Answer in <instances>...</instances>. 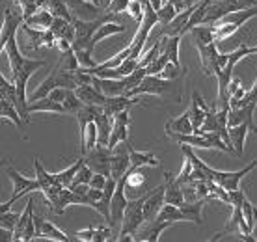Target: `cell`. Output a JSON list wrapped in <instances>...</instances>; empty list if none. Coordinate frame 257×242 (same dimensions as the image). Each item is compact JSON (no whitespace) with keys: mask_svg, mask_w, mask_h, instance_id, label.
Masks as SVG:
<instances>
[{"mask_svg":"<svg viewBox=\"0 0 257 242\" xmlns=\"http://www.w3.org/2000/svg\"><path fill=\"white\" fill-rule=\"evenodd\" d=\"M250 133V129L246 123H240V125H235V127H229V138H231V146L235 149V153L240 157L244 153V142H246V134Z\"/></svg>","mask_w":257,"mask_h":242,"instance_id":"cell-31","label":"cell"},{"mask_svg":"<svg viewBox=\"0 0 257 242\" xmlns=\"http://www.w3.org/2000/svg\"><path fill=\"white\" fill-rule=\"evenodd\" d=\"M0 112H2V117H4V119H10L17 129L23 127V119H21L19 110L15 108L8 99H0Z\"/></svg>","mask_w":257,"mask_h":242,"instance_id":"cell-38","label":"cell"},{"mask_svg":"<svg viewBox=\"0 0 257 242\" xmlns=\"http://www.w3.org/2000/svg\"><path fill=\"white\" fill-rule=\"evenodd\" d=\"M164 131L166 134L172 138L174 134H190L194 133V125L192 121H190V114L187 112H183L179 117H174V119H168L166 125H164Z\"/></svg>","mask_w":257,"mask_h":242,"instance_id":"cell-23","label":"cell"},{"mask_svg":"<svg viewBox=\"0 0 257 242\" xmlns=\"http://www.w3.org/2000/svg\"><path fill=\"white\" fill-rule=\"evenodd\" d=\"M65 95H67V88H54L51 93H49V97H51L52 101H56V102H64Z\"/></svg>","mask_w":257,"mask_h":242,"instance_id":"cell-53","label":"cell"},{"mask_svg":"<svg viewBox=\"0 0 257 242\" xmlns=\"http://www.w3.org/2000/svg\"><path fill=\"white\" fill-rule=\"evenodd\" d=\"M257 6V0H212L211 6L207 8L205 17H203V25L209 23H216L218 19L229 15V13L240 12V10H248V8Z\"/></svg>","mask_w":257,"mask_h":242,"instance_id":"cell-8","label":"cell"},{"mask_svg":"<svg viewBox=\"0 0 257 242\" xmlns=\"http://www.w3.org/2000/svg\"><path fill=\"white\" fill-rule=\"evenodd\" d=\"M125 32V26L123 25H117L114 21H108V23H103V25L97 28V32L93 34V39H91V43L95 47L99 41H103L104 38H108V36H114V34H123Z\"/></svg>","mask_w":257,"mask_h":242,"instance_id":"cell-34","label":"cell"},{"mask_svg":"<svg viewBox=\"0 0 257 242\" xmlns=\"http://www.w3.org/2000/svg\"><path fill=\"white\" fill-rule=\"evenodd\" d=\"M144 201H146V196L136 199H128V205L127 209H125V216H123L121 229H119V235L116 236V240L119 242L135 240L136 231L146 223V218H144Z\"/></svg>","mask_w":257,"mask_h":242,"instance_id":"cell-4","label":"cell"},{"mask_svg":"<svg viewBox=\"0 0 257 242\" xmlns=\"http://www.w3.org/2000/svg\"><path fill=\"white\" fill-rule=\"evenodd\" d=\"M95 175V172L91 170L90 166L88 164H84L80 170H78V173H77V177L73 179V183H71V186H77V185H90V181H91V177Z\"/></svg>","mask_w":257,"mask_h":242,"instance_id":"cell-44","label":"cell"},{"mask_svg":"<svg viewBox=\"0 0 257 242\" xmlns=\"http://www.w3.org/2000/svg\"><path fill=\"white\" fill-rule=\"evenodd\" d=\"M257 168V159L251 160L250 164L242 168V170H238V172H220V170H212L209 166L205 164V173L209 175V179H212L214 183H218L220 186H224L225 190H238V185H240V179L246 177L251 170H255Z\"/></svg>","mask_w":257,"mask_h":242,"instance_id":"cell-9","label":"cell"},{"mask_svg":"<svg viewBox=\"0 0 257 242\" xmlns=\"http://www.w3.org/2000/svg\"><path fill=\"white\" fill-rule=\"evenodd\" d=\"M28 110H30V112H54V114H65L64 104H62V102L52 101L49 95L43 97V99H38V101H30Z\"/></svg>","mask_w":257,"mask_h":242,"instance_id":"cell-30","label":"cell"},{"mask_svg":"<svg viewBox=\"0 0 257 242\" xmlns=\"http://www.w3.org/2000/svg\"><path fill=\"white\" fill-rule=\"evenodd\" d=\"M196 6H198V4L188 6L187 10H183L181 13H177L168 25H161L162 28H161V32H159V36H161V38H164V36H168V38H172V36H183V34L187 32L188 21L192 17V13L196 12Z\"/></svg>","mask_w":257,"mask_h":242,"instance_id":"cell-19","label":"cell"},{"mask_svg":"<svg viewBox=\"0 0 257 242\" xmlns=\"http://www.w3.org/2000/svg\"><path fill=\"white\" fill-rule=\"evenodd\" d=\"M128 4H131V0H112V4L108 6V12L117 15V13H123L127 12Z\"/></svg>","mask_w":257,"mask_h":242,"instance_id":"cell-50","label":"cell"},{"mask_svg":"<svg viewBox=\"0 0 257 242\" xmlns=\"http://www.w3.org/2000/svg\"><path fill=\"white\" fill-rule=\"evenodd\" d=\"M257 108V80L248 91L244 93V97L238 101V104L235 108H229V115H227V125L235 127L240 123H246L250 133H257V125L253 123V114Z\"/></svg>","mask_w":257,"mask_h":242,"instance_id":"cell-3","label":"cell"},{"mask_svg":"<svg viewBox=\"0 0 257 242\" xmlns=\"http://www.w3.org/2000/svg\"><path fill=\"white\" fill-rule=\"evenodd\" d=\"M144 12H146V4H144V2H140V0H131V4H128V8H127V13L133 19L142 23Z\"/></svg>","mask_w":257,"mask_h":242,"instance_id":"cell-46","label":"cell"},{"mask_svg":"<svg viewBox=\"0 0 257 242\" xmlns=\"http://www.w3.org/2000/svg\"><path fill=\"white\" fill-rule=\"evenodd\" d=\"M207 199H196L194 203H181L179 209L183 210V214L187 216V222H194L196 225L203 222V216H201V212H203V207H205Z\"/></svg>","mask_w":257,"mask_h":242,"instance_id":"cell-29","label":"cell"},{"mask_svg":"<svg viewBox=\"0 0 257 242\" xmlns=\"http://www.w3.org/2000/svg\"><path fill=\"white\" fill-rule=\"evenodd\" d=\"M25 23L23 15L13 13L10 8H4V21H2V32H0V49L8 56L10 62V69L13 75V82L17 86V93H19V114L25 121L30 119V99L26 97V84L30 80L34 73L43 67L45 62L43 60H30V58L23 56L19 51V43H17V30L19 26Z\"/></svg>","mask_w":257,"mask_h":242,"instance_id":"cell-1","label":"cell"},{"mask_svg":"<svg viewBox=\"0 0 257 242\" xmlns=\"http://www.w3.org/2000/svg\"><path fill=\"white\" fill-rule=\"evenodd\" d=\"M174 222H161V220H153V222H146V227H140L136 231L135 240H144V242H155L161 238V235L170 227Z\"/></svg>","mask_w":257,"mask_h":242,"instance_id":"cell-21","label":"cell"},{"mask_svg":"<svg viewBox=\"0 0 257 242\" xmlns=\"http://www.w3.org/2000/svg\"><path fill=\"white\" fill-rule=\"evenodd\" d=\"M75 91H77V95L80 97V101H82L84 104H99V106H103L104 102H106V99H108V97L104 95L101 89H97L93 84L78 86Z\"/></svg>","mask_w":257,"mask_h":242,"instance_id":"cell-26","label":"cell"},{"mask_svg":"<svg viewBox=\"0 0 257 242\" xmlns=\"http://www.w3.org/2000/svg\"><path fill=\"white\" fill-rule=\"evenodd\" d=\"M36 238V222H34V198L28 199L25 210L21 212L19 223L13 231V240H32Z\"/></svg>","mask_w":257,"mask_h":242,"instance_id":"cell-15","label":"cell"},{"mask_svg":"<svg viewBox=\"0 0 257 242\" xmlns=\"http://www.w3.org/2000/svg\"><path fill=\"white\" fill-rule=\"evenodd\" d=\"M4 170H6L8 177L12 179L13 183V194L12 198L8 199V201H4V203L0 205V212H6V210L12 209V205L17 201L19 198H23V196H26V194H30V192L34 190H41V183H39L38 179H28L25 177V175H21L13 166H4Z\"/></svg>","mask_w":257,"mask_h":242,"instance_id":"cell-7","label":"cell"},{"mask_svg":"<svg viewBox=\"0 0 257 242\" xmlns=\"http://www.w3.org/2000/svg\"><path fill=\"white\" fill-rule=\"evenodd\" d=\"M164 192H166V185H161L146 194V201H144V218H146V222L157 220L161 209L164 207V203H166Z\"/></svg>","mask_w":257,"mask_h":242,"instance_id":"cell-18","label":"cell"},{"mask_svg":"<svg viewBox=\"0 0 257 242\" xmlns=\"http://www.w3.org/2000/svg\"><path fill=\"white\" fill-rule=\"evenodd\" d=\"M149 4L155 8V12H159L162 8V0H149Z\"/></svg>","mask_w":257,"mask_h":242,"instance_id":"cell-57","label":"cell"},{"mask_svg":"<svg viewBox=\"0 0 257 242\" xmlns=\"http://www.w3.org/2000/svg\"><path fill=\"white\" fill-rule=\"evenodd\" d=\"M209 106L205 104L203 101V97L199 95L198 91H194L192 93V104H190V108H188V114H190V121H192L194 125V133L199 134V129L203 125V121H205V115L209 112Z\"/></svg>","mask_w":257,"mask_h":242,"instance_id":"cell-22","label":"cell"},{"mask_svg":"<svg viewBox=\"0 0 257 242\" xmlns=\"http://www.w3.org/2000/svg\"><path fill=\"white\" fill-rule=\"evenodd\" d=\"M110 4H112V0H97V6L101 10H108Z\"/></svg>","mask_w":257,"mask_h":242,"instance_id":"cell-56","label":"cell"},{"mask_svg":"<svg viewBox=\"0 0 257 242\" xmlns=\"http://www.w3.org/2000/svg\"><path fill=\"white\" fill-rule=\"evenodd\" d=\"M136 102H138V97H127V95L108 97L106 102L103 104V110L108 115H116L121 110H128L131 106H135Z\"/></svg>","mask_w":257,"mask_h":242,"instance_id":"cell-27","label":"cell"},{"mask_svg":"<svg viewBox=\"0 0 257 242\" xmlns=\"http://www.w3.org/2000/svg\"><path fill=\"white\" fill-rule=\"evenodd\" d=\"M54 21V15H52L49 10H38V12L30 15L28 19H25V25L32 26V28H38V30H49Z\"/></svg>","mask_w":257,"mask_h":242,"instance_id":"cell-32","label":"cell"},{"mask_svg":"<svg viewBox=\"0 0 257 242\" xmlns=\"http://www.w3.org/2000/svg\"><path fill=\"white\" fill-rule=\"evenodd\" d=\"M192 43L199 52V64L205 75H218L222 71V54L216 51L212 26L198 25L190 30Z\"/></svg>","mask_w":257,"mask_h":242,"instance_id":"cell-2","label":"cell"},{"mask_svg":"<svg viewBox=\"0 0 257 242\" xmlns=\"http://www.w3.org/2000/svg\"><path fill=\"white\" fill-rule=\"evenodd\" d=\"M194 170V166H192V160L188 159V157H185V164H183V170L179 172V175H177V183H179L181 186L187 183L188 179H190V173H192Z\"/></svg>","mask_w":257,"mask_h":242,"instance_id":"cell-48","label":"cell"},{"mask_svg":"<svg viewBox=\"0 0 257 242\" xmlns=\"http://www.w3.org/2000/svg\"><path fill=\"white\" fill-rule=\"evenodd\" d=\"M157 15H159V19H161V25H168V23L177 15V10H175V6L172 2H166V6H162L161 10L157 12Z\"/></svg>","mask_w":257,"mask_h":242,"instance_id":"cell-47","label":"cell"},{"mask_svg":"<svg viewBox=\"0 0 257 242\" xmlns=\"http://www.w3.org/2000/svg\"><path fill=\"white\" fill-rule=\"evenodd\" d=\"M19 218H21V214H13V212L6 210V212L0 214V227L8 231H15L17 223H19Z\"/></svg>","mask_w":257,"mask_h":242,"instance_id":"cell-45","label":"cell"},{"mask_svg":"<svg viewBox=\"0 0 257 242\" xmlns=\"http://www.w3.org/2000/svg\"><path fill=\"white\" fill-rule=\"evenodd\" d=\"M157 220H161V222L168 220V222H174L175 223V222H183V220H187V216L183 214V210L179 209V205L164 203V207L161 209V212H159Z\"/></svg>","mask_w":257,"mask_h":242,"instance_id":"cell-37","label":"cell"},{"mask_svg":"<svg viewBox=\"0 0 257 242\" xmlns=\"http://www.w3.org/2000/svg\"><path fill=\"white\" fill-rule=\"evenodd\" d=\"M65 4L69 6L71 13H73V19L80 21H95L108 12V10H101L91 0H65Z\"/></svg>","mask_w":257,"mask_h":242,"instance_id":"cell-16","label":"cell"},{"mask_svg":"<svg viewBox=\"0 0 257 242\" xmlns=\"http://www.w3.org/2000/svg\"><path fill=\"white\" fill-rule=\"evenodd\" d=\"M242 214H244L246 222H248V225H250V229L253 231L257 225V207L255 205H251L248 199H244L242 201Z\"/></svg>","mask_w":257,"mask_h":242,"instance_id":"cell-43","label":"cell"},{"mask_svg":"<svg viewBox=\"0 0 257 242\" xmlns=\"http://www.w3.org/2000/svg\"><path fill=\"white\" fill-rule=\"evenodd\" d=\"M161 52H162V41L161 39H157V41L153 43V47H151V49L142 56V60H138V67H148L155 58L161 56Z\"/></svg>","mask_w":257,"mask_h":242,"instance_id":"cell-41","label":"cell"},{"mask_svg":"<svg viewBox=\"0 0 257 242\" xmlns=\"http://www.w3.org/2000/svg\"><path fill=\"white\" fill-rule=\"evenodd\" d=\"M128 125H131V115H128V110H121L114 115V127H112V134H110V142L108 147L114 149V147L119 144V142H125L128 138Z\"/></svg>","mask_w":257,"mask_h":242,"instance_id":"cell-20","label":"cell"},{"mask_svg":"<svg viewBox=\"0 0 257 242\" xmlns=\"http://www.w3.org/2000/svg\"><path fill=\"white\" fill-rule=\"evenodd\" d=\"M172 88V80L161 78L159 75H146L136 88L127 91V97H142V95H162Z\"/></svg>","mask_w":257,"mask_h":242,"instance_id":"cell-12","label":"cell"},{"mask_svg":"<svg viewBox=\"0 0 257 242\" xmlns=\"http://www.w3.org/2000/svg\"><path fill=\"white\" fill-rule=\"evenodd\" d=\"M49 30H52V34L56 36L58 39H69L71 43H73V39H75V25H73V21H67V19H60V17H54L52 21V25Z\"/></svg>","mask_w":257,"mask_h":242,"instance_id":"cell-28","label":"cell"},{"mask_svg":"<svg viewBox=\"0 0 257 242\" xmlns=\"http://www.w3.org/2000/svg\"><path fill=\"white\" fill-rule=\"evenodd\" d=\"M164 179H166V183H164V185H166V192H164L166 203H172V205L185 203V190H183V186L177 183V179L168 172H164Z\"/></svg>","mask_w":257,"mask_h":242,"instance_id":"cell-24","label":"cell"},{"mask_svg":"<svg viewBox=\"0 0 257 242\" xmlns=\"http://www.w3.org/2000/svg\"><path fill=\"white\" fill-rule=\"evenodd\" d=\"M238 88H240V80H238V78H235V80H231V84H229V97H231L233 93L237 91Z\"/></svg>","mask_w":257,"mask_h":242,"instance_id":"cell-55","label":"cell"},{"mask_svg":"<svg viewBox=\"0 0 257 242\" xmlns=\"http://www.w3.org/2000/svg\"><path fill=\"white\" fill-rule=\"evenodd\" d=\"M168 64H170V58H168V54H166V52H161V56L155 58L153 62L146 67V71H148V75H161Z\"/></svg>","mask_w":257,"mask_h":242,"instance_id":"cell-42","label":"cell"},{"mask_svg":"<svg viewBox=\"0 0 257 242\" xmlns=\"http://www.w3.org/2000/svg\"><path fill=\"white\" fill-rule=\"evenodd\" d=\"M75 235L78 236V240H91V242H93V235H95V227H88V229L77 231Z\"/></svg>","mask_w":257,"mask_h":242,"instance_id":"cell-54","label":"cell"},{"mask_svg":"<svg viewBox=\"0 0 257 242\" xmlns=\"http://www.w3.org/2000/svg\"><path fill=\"white\" fill-rule=\"evenodd\" d=\"M34 222H36V236H41V238H49V240H56V242H77V235H67L62 229H58L52 222H47L41 216H36L34 214Z\"/></svg>","mask_w":257,"mask_h":242,"instance_id":"cell-17","label":"cell"},{"mask_svg":"<svg viewBox=\"0 0 257 242\" xmlns=\"http://www.w3.org/2000/svg\"><path fill=\"white\" fill-rule=\"evenodd\" d=\"M103 112V106L99 104H84L82 108L78 110L77 119H78V129H80V142H84L86 138V129L91 121H95V117Z\"/></svg>","mask_w":257,"mask_h":242,"instance_id":"cell-25","label":"cell"},{"mask_svg":"<svg viewBox=\"0 0 257 242\" xmlns=\"http://www.w3.org/2000/svg\"><path fill=\"white\" fill-rule=\"evenodd\" d=\"M131 166L133 168H144V166H159V159L155 157L151 151H144V153H140V151H136V149H133L131 147Z\"/></svg>","mask_w":257,"mask_h":242,"instance_id":"cell-36","label":"cell"},{"mask_svg":"<svg viewBox=\"0 0 257 242\" xmlns=\"http://www.w3.org/2000/svg\"><path fill=\"white\" fill-rule=\"evenodd\" d=\"M157 25H161V19H159V15L155 12V8L146 2V12H144V19H142L140 26H138V30H136L135 38L133 41L128 43V49H131V58H136V60H140L142 56V51H144V45L148 41L149 34L153 30Z\"/></svg>","mask_w":257,"mask_h":242,"instance_id":"cell-6","label":"cell"},{"mask_svg":"<svg viewBox=\"0 0 257 242\" xmlns=\"http://www.w3.org/2000/svg\"><path fill=\"white\" fill-rule=\"evenodd\" d=\"M183 71V67H177V65H174L172 62L164 67V71H162L161 75H162V78H168V80H172V78H175V77H179V73Z\"/></svg>","mask_w":257,"mask_h":242,"instance_id":"cell-51","label":"cell"},{"mask_svg":"<svg viewBox=\"0 0 257 242\" xmlns=\"http://www.w3.org/2000/svg\"><path fill=\"white\" fill-rule=\"evenodd\" d=\"M17 2L21 4V10H23V17H25V19H28L30 15H34V13L39 10L38 0H17Z\"/></svg>","mask_w":257,"mask_h":242,"instance_id":"cell-49","label":"cell"},{"mask_svg":"<svg viewBox=\"0 0 257 242\" xmlns=\"http://www.w3.org/2000/svg\"><path fill=\"white\" fill-rule=\"evenodd\" d=\"M23 32L26 34V43L32 51H38L39 47L43 45V36H45V30H38V28H32L23 23Z\"/></svg>","mask_w":257,"mask_h":242,"instance_id":"cell-39","label":"cell"},{"mask_svg":"<svg viewBox=\"0 0 257 242\" xmlns=\"http://www.w3.org/2000/svg\"><path fill=\"white\" fill-rule=\"evenodd\" d=\"M125 185H127V173L123 175L121 179H117L116 190H114V196H112V201H110V222L108 225L114 229L116 225H121L123 216H125V209L128 205L127 194H125Z\"/></svg>","mask_w":257,"mask_h":242,"instance_id":"cell-11","label":"cell"},{"mask_svg":"<svg viewBox=\"0 0 257 242\" xmlns=\"http://www.w3.org/2000/svg\"><path fill=\"white\" fill-rule=\"evenodd\" d=\"M131 168V144L128 140L119 142L112 149V162H110V177L121 179Z\"/></svg>","mask_w":257,"mask_h":242,"instance_id":"cell-14","label":"cell"},{"mask_svg":"<svg viewBox=\"0 0 257 242\" xmlns=\"http://www.w3.org/2000/svg\"><path fill=\"white\" fill-rule=\"evenodd\" d=\"M179 41H181V36H172V38L164 36V39H162V52H166L168 58H170V62L174 65H177V67H181Z\"/></svg>","mask_w":257,"mask_h":242,"instance_id":"cell-33","label":"cell"},{"mask_svg":"<svg viewBox=\"0 0 257 242\" xmlns=\"http://www.w3.org/2000/svg\"><path fill=\"white\" fill-rule=\"evenodd\" d=\"M91 2H95V4H97V0H91Z\"/></svg>","mask_w":257,"mask_h":242,"instance_id":"cell-58","label":"cell"},{"mask_svg":"<svg viewBox=\"0 0 257 242\" xmlns=\"http://www.w3.org/2000/svg\"><path fill=\"white\" fill-rule=\"evenodd\" d=\"M251 17H257V6L248 8V10H240V12H235V13H229V15H225V17H222V19H218L214 25H212L214 41L220 43V41L227 39L231 34L237 32L246 21H250Z\"/></svg>","mask_w":257,"mask_h":242,"instance_id":"cell-5","label":"cell"},{"mask_svg":"<svg viewBox=\"0 0 257 242\" xmlns=\"http://www.w3.org/2000/svg\"><path fill=\"white\" fill-rule=\"evenodd\" d=\"M34 168H36V175H38V181L41 183V192H43V196L47 198V201L52 205H56V201H58L60 194H62V190H64L65 186H62L56 181V177H54V173H49L43 168V164H41V160L36 157L34 159Z\"/></svg>","mask_w":257,"mask_h":242,"instance_id":"cell-10","label":"cell"},{"mask_svg":"<svg viewBox=\"0 0 257 242\" xmlns=\"http://www.w3.org/2000/svg\"><path fill=\"white\" fill-rule=\"evenodd\" d=\"M65 108V114H78V110L84 106V102L80 101V97L77 95L75 89H67V95H65V101L62 102Z\"/></svg>","mask_w":257,"mask_h":242,"instance_id":"cell-40","label":"cell"},{"mask_svg":"<svg viewBox=\"0 0 257 242\" xmlns=\"http://www.w3.org/2000/svg\"><path fill=\"white\" fill-rule=\"evenodd\" d=\"M84 164H86V159H84V155H82V157H80V159H78L73 166H69L67 170H64V172H60V173H54V177H56V181H58L60 185L67 188V186H71L73 179L77 177L78 170H80Z\"/></svg>","mask_w":257,"mask_h":242,"instance_id":"cell-35","label":"cell"},{"mask_svg":"<svg viewBox=\"0 0 257 242\" xmlns=\"http://www.w3.org/2000/svg\"><path fill=\"white\" fill-rule=\"evenodd\" d=\"M106 181H108V177H106V175H103V173H95V175L91 177V181H90V186H93V188H99V190H104Z\"/></svg>","mask_w":257,"mask_h":242,"instance_id":"cell-52","label":"cell"},{"mask_svg":"<svg viewBox=\"0 0 257 242\" xmlns=\"http://www.w3.org/2000/svg\"><path fill=\"white\" fill-rule=\"evenodd\" d=\"M86 164L90 166L95 173H103L106 177H110V162H112V149L108 146L97 144L93 149H90L84 155Z\"/></svg>","mask_w":257,"mask_h":242,"instance_id":"cell-13","label":"cell"}]
</instances>
